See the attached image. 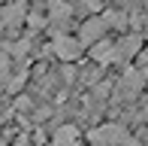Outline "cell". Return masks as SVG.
I'll use <instances>...</instances> for the list:
<instances>
[]
</instances>
